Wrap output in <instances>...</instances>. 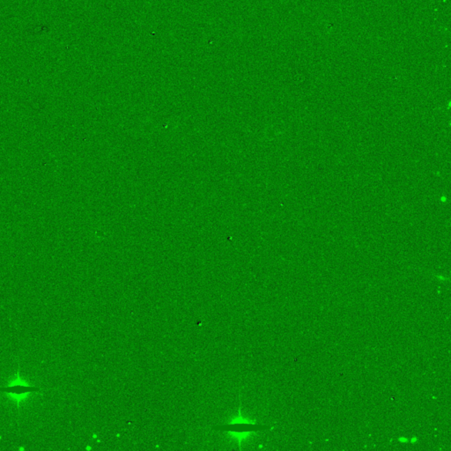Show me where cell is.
<instances>
[{
	"label": "cell",
	"mask_w": 451,
	"mask_h": 451,
	"mask_svg": "<svg viewBox=\"0 0 451 451\" xmlns=\"http://www.w3.org/2000/svg\"><path fill=\"white\" fill-rule=\"evenodd\" d=\"M17 379V381L15 380V382L10 383L8 386L0 387V392L9 394V396L12 397V399L15 400L18 403V406H20V402H21L23 397L31 392H38L41 388L36 386H29L28 384L22 382L21 376H20V369L18 370Z\"/></svg>",
	"instance_id": "obj_1"
}]
</instances>
